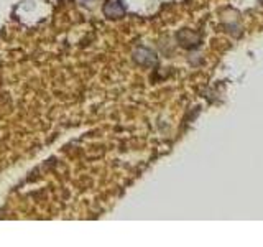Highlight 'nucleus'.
Returning <instances> with one entry per match:
<instances>
[{
    "mask_svg": "<svg viewBox=\"0 0 263 247\" xmlns=\"http://www.w3.org/2000/svg\"><path fill=\"white\" fill-rule=\"evenodd\" d=\"M104 13L109 19H120V16L125 13V8L120 2H107L104 7Z\"/></svg>",
    "mask_w": 263,
    "mask_h": 247,
    "instance_id": "nucleus-1",
    "label": "nucleus"
}]
</instances>
